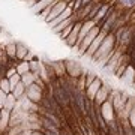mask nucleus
Instances as JSON below:
<instances>
[{"mask_svg":"<svg viewBox=\"0 0 135 135\" xmlns=\"http://www.w3.org/2000/svg\"><path fill=\"white\" fill-rule=\"evenodd\" d=\"M101 86H102V83H101V80H95V83H92L90 86L87 87V96L90 98V101L92 99H95V96H96V93L99 92V89H101Z\"/></svg>","mask_w":135,"mask_h":135,"instance_id":"obj_2","label":"nucleus"},{"mask_svg":"<svg viewBox=\"0 0 135 135\" xmlns=\"http://www.w3.org/2000/svg\"><path fill=\"white\" fill-rule=\"evenodd\" d=\"M120 3L126 8H132V6H135V0H120Z\"/></svg>","mask_w":135,"mask_h":135,"instance_id":"obj_4","label":"nucleus"},{"mask_svg":"<svg viewBox=\"0 0 135 135\" xmlns=\"http://www.w3.org/2000/svg\"><path fill=\"white\" fill-rule=\"evenodd\" d=\"M99 30H101V27H99V26H95V27H93V29L86 35V38L83 39L81 47H80L81 53H84V51H86V48L89 47V45H92V42L95 41V38H96L98 35H99Z\"/></svg>","mask_w":135,"mask_h":135,"instance_id":"obj_1","label":"nucleus"},{"mask_svg":"<svg viewBox=\"0 0 135 135\" xmlns=\"http://www.w3.org/2000/svg\"><path fill=\"white\" fill-rule=\"evenodd\" d=\"M80 30H81V24L78 23V24L75 26V29L72 30V33L69 35V38H68V44H69L71 47H74V45H75V41H77V35L80 33Z\"/></svg>","mask_w":135,"mask_h":135,"instance_id":"obj_3","label":"nucleus"}]
</instances>
